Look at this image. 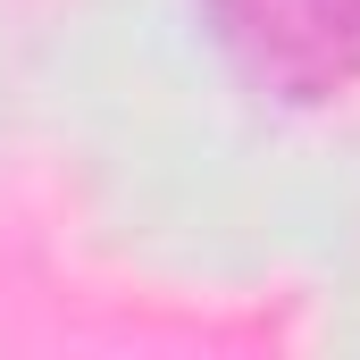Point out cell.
I'll return each instance as SVG.
<instances>
[{
    "instance_id": "obj_1",
    "label": "cell",
    "mask_w": 360,
    "mask_h": 360,
    "mask_svg": "<svg viewBox=\"0 0 360 360\" xmlns=\"http://www.w3.org/2000/svg\"><path fill=\"white\" fill-rule=\"evenodd\" d=\"M226 68L269 101H335L360 84V0H201Z\"/></svg>"
}]
</instances>
